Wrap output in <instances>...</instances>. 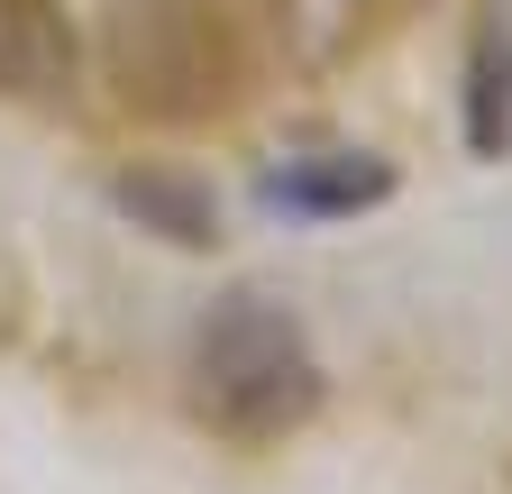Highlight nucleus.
Wrapping results in <instances>:
<instances>
[{"label": "nucleus", "instance_id": "obj_1", "mask_svg": "<svg viewBox=\"0 0 512 494\" xmlns=\"http://www.w3.org/2000/svg\"><path fill=\"white\" fill-rule=\"evenodd\" d=\"M183 394L220 440L238 449H275L320 412V357L302 339V321L266 293H229L220 312L192 330L183 357Z\"/></svg>", "mask_w": 512, "mask_h": 494}, {"label": "nucleus", "instance_id": "obj_4", "mask_svg": "<svg viewBox=\"0 0 512 494\" xmlns=\"http://www.w3.org/2000/svg\"><path fill=\"white\" fill-rule=\"evenodd\" d=\"M467 147L476 156L512 147V10H485L467 46Z\"/></svg>", "mask_w": 512, "mask_h": 494}, {"label": "nucleus", "instance_id": "obj_6", "mask_svg": "<svg viewBox=\"0 0 512 494\" xmlns=\"http://www.w3.org/2000/svg\"><path fill=\"white\" fill-rule=\"evenodd\" d=\"M119 211H138L147 229H165L174 247H211L220 220H211V193L183 174H119Z\"/></svg>", "mask_w": 512, "mask_h": 494}, {"label": "nucleus", "instance_id": "obj_3", "mask_svg": "<svg viewBox=\"0 0 512 494\" xmlns=\"http://www.w3.org/2000/svg\"><path fill=\"white\" fill-rule=\"evenodd\" d=\"M394 193V174H384L375 156H293L284 174L256 183V202L284 211V220H339L357 202H384Z\"/></svg>", "mask_w": 512, "mask_h": 494}, {"label": "nucleus", "instance_id": "obj_2", "mask_svg": "<svg viewBox=\"0 0 512 494\" xmlns=\"http://www.w3.org/2000/svg\"><path fill=\"white\" fill-rule=\"evenodd\" d=\"M110 83L128 110L192 119L238 92V55L211 0H119L110 10Z\"/></svg>", "mask_w": 512, "mask_h": 494}, {"label": "nucleus", "instance_id": "obj_5", "mask_svg": "<svg viewBox=\"0 0 512 494\" xmlns=\"http://www.w3.org/2000/svg\"><path fill=\"white\" fill-rule=\"evenodd\" d=\"M74 74V37H64L55 0H0V83L10 92H55Z\"/></svg>", "mask_w": 512, "mask_h": 494}]
</instances>
